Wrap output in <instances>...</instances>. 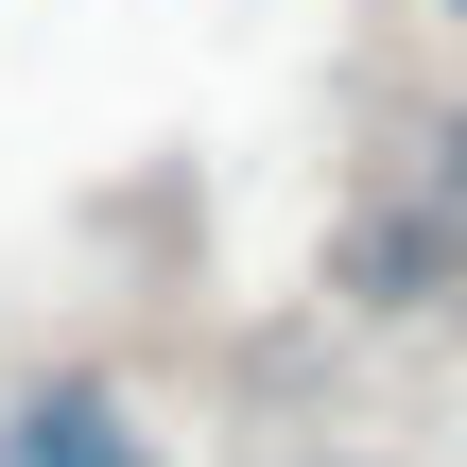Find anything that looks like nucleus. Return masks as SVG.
Instances as JSON below:
<instances>
[{"mask_svg":"<svg viewBox=\"0 0 467 467\" xmlns=\"http://www.w3.org/2000/svg\"><path fill=\"white\" fill-rule=\"evenodd\" d=\"M451 17H467V0H451Z\"/></svg>","mask_w":467,"mask_h":467,"instance_id":"obj_4","label":"nucleus"},{"mask_svg":"<svg viewBox=\"0 0 467 467\" xmlns=\"http://www.w3.org/2000/svg\"><path fill=\"white\" fill-rule=\"evenodd\" d=\"M329 467H364V451H329Z\"/></svg>","mask_w":467,"mask_h":467,"instance_id":"obj_3","label":"nucleus"},{"mask_svg":"<svg viewBox=\"0 0 467 467\" xmlns=\"http://www.w3.org/2000/svg\"><path fill=\"white\" fill-rule=\"evenodd\" d=\"M467 295V121L399 156V191L347 225V312H451Z\"/></svg>","mask_w":467,"mask_h":467,"instance_id":"obj_1","label":"nucleus"},{"mask_svg":"<svg viewBox=\"0 0 467 467\" xmlns=\"http://www.w3.org/2000/svg\"><path fill=\"white\" fill-rule=\"evenodd\" d=\"M0 467H156V433H139L121 381H35L0 416Z\"/></svg>","mask_w":467,"mask_h":467,"instance_id":"obj_2","label":"nucleus"}]
</instances>
